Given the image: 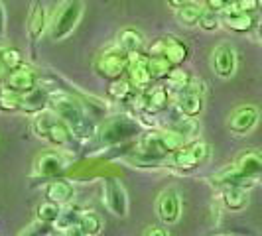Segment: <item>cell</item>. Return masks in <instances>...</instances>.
<instances>
[{"label":"cell","mask_w":262,"mask_h":236,"mask_svg":"<svg viewBox=\"0 0 262 236\" xmlns=\"http://www.w3.org/2000/svg\"><path fill=\"white\" fill-rule=\"evenodd\" d=\"M256 122H258V108L252 105H243L231 112L227 126H229L231 134L245 136L256 126Z\"/></svg>","instance_id":"obj_14"},{"label":"cell","mask_w":262,"mask_h":236,"mask_svg":"<svg viewBox=\"0 0 262 236\" xmlns=\"http://www.w3.org/2000/svg\"><path fill=\"white\" fill-rule=\"evenodd\" d=\"M106 92H108V99H111L113 103H122V105H128V106L134 103V99H136V95H138V91L128 83L126 77L111 81Z\"/></svg>","instance_id":"obj_22"},{"label":"cell","mask_w":262,"mask_h":236,"mask_svg":"<svg viewBox=\"0 0 262 236\" xmlns=\"http://www.w3.org/2000/svg\"><path fill=\"white\" fill-rule=\"evenodd\" d=\"M38 83H39L38 69L32 67L30 63H22L20 67H16V69L6 73L2 87H8L10 91L18 92V95H26L34 87H38Z\"/></svg>","instance_id":"obj_10"},{"label":"cell","mask_w":262,"mask_h":236,"mask_svg":"<svg viewBox=\"0 0 262 236\" xmlns=\"http://www.w3.org/2000/svg\"><path fill=\"white\" fill-rule=\"evenodd\" d=\"M79 226L87 236H99L103 230V219L95 210H83L79 219Z\"/></svg>","instance_id":"obj_31"},{"label":"cell","mask_w":262,"mask_h":236,"mask_svg":"<svg viewBox=\"0 0 262 236\" xmlns=\"http://www.w3.org/2000/svg\"><path fill=\"white\" fill-rule=\"evenodd\" d=\"M53 232H55V228H53V226L39 223V221H34V223L28 224L26 228H24L18 236H52Z\"/></svg>","instance_id":"obj_34"},{"label":"cell","mask_w":262,"mask_h":236,"mask_svg":"<svg viewBox=\"0 0 262 236\" xmlns=\"http://www.w3.org/2000/svg\"><path fill=\"white\" fill-rule=\"evenodd\" d=\"M189 45L178 36H162L152 41V45L148 48V55H162L170 61L173 67H182L189 59Z\"/></svg>","instance_id":"obj_7"},{"label":"cell","mask_w":262,"mask_h":236,"mask_svg":"<svg viewBox=\"0 0 262 236\" xmlns=\"http://www.w3.org/2000/svg\"><path fill=\"white\" fill-rule=\"evenodd\" d=\"M235 168L252 179L262 177V152L260 150H245L235 159Z\"/></svg>","instance_id":"obj_20"},{"label":"cell","mask_w":262,"mask_h":236,"mask_svg":"<svg viewBox=\"0 0 262 236\" xmlns=\"http://www.w3.org/2000/svg\"><path fill=\"white\" fill-rule=\"evenodd\" d=\"M211 156V146L203 140H195V142H187L178 152H173L170 156V168L182 171V173H189V171L197 170L199 166H203Z\"/></svg>","instance_id":"obj_4"},{"label":"cell","mask_w":262,"mask_h":236,"mask_svg":"<svg viewBox=\"0 0 262 236\" xmlns=\"http://www.w3.org/2000/svg\"><path fill=\"white\" fill-rule=\"evenodd\" d=\"M258 36H260V41H262V20H260V24H258Z\"/></svg>","instance_id":"obj_43"},{"label":"cell","mask_w":262,"mask_h":236,"mask_svg":"<svg viewBox=\"0 0 262 236\" xmlns=\"http://www.w3.org/2000/svg\"><path fill=\"white\" fill-rule=\"evenodd\" d=\"M59 213H61V207L57 203L43 199L38 207H36V221L53 226V224L57 223V219H59Z\"/></svg>","instance_id":"obj_30"},{"label":"cell","mask_w":262,"mask_h":236,"mask_svg":"<svg viewBox=\"0 0 262 236\" xmlns=\"http://www.w3.org/2000/svg\"><path fill=\"white\" fill-rule=\"evenodd\" d=\"M75 197V185L71 183L66 177H59V179H53L46 185V199L57 203L59 207H66L73 201Z\"/></svg>","instance_id":"obj_19"},{"label":"cell","mask_w":262,"mask_h":236,"mask_svg":"<svg viewBox=\"0 0 262 236\" xmlns=\"http://www.w3.org/2000/svg\"><path fill=\"white\" fill-rule=\"evenodd\" d=\"M52 236H63V234H61V232H57V230H55V232H53Z\"/></svg>","instance_id":"obj_45"},{"label":"cell","mask_w":262,"mask_h":236,"mask_svg":"<svg viewBox=\"0 0 262 236\" xmlns=\"http://www.w3.org/2000/svg\"><path fill=\"white\" fill-rule=\"evenodd\" d=\"M126 67H128V53L122 52L117 43L101 50L93 59V71L101 79L108 81V83L124 77L126 75Z\"/></svg>","instance_id":"obj_2"},{"label":"cell","mask_w":262,"mask_h":236,"mask_svg":"<svg viewBox=\"0 0 262 236\" xmlns=\"http://www.w3.org/2000/svg\"><path fill=\"white\" fill-rule=\"evenodd\" d=\"M81 213H83V209H81L79 205H73V203L61 207L59 219H57V223L53 224V228H55L57 232H63V230L71 228V226H77L79 219H81Z\"/></svg>","instance_id":"obj_28"},{"label":"cell","mask_w":262,"mask_h":236,"mask_svg":"<svg viewBox=\"0 0 262 236\" xmlns=\"http://www.w3.org/2000/svg\"><path fill=\"white\" fill-rule=\"evenodd\" d=\"M170 128H173V130L178 132V134L185 140V144H187V142H195V140H199L201 124H199V120H197V118L182 116L180 120H176Z\"/></svg>","instance_id":"obj_26"},{"label":"cell","mask_w":262,"mask_h":236,"mask_svg":"<svg viewBox=\"0 0 262 236\" xmlns=\"http://www.w3.org/2000/svg\"><path fill=\"white\" fill-rule=\"evenodd\" d=\"M171 101V92L164 87V83H152L148 89L138 91L130 110L134 114H146V116H158L164 110H168Z\"/></svg>","instance_id":"obj_3"},{"label":"cell","mask_w":262,"mask_h":236,"mask_svg":"<svg viewBox=\"0 0 262 236\" xmlns=\"http://www.w3.org/2000/svg\"><path fill=\"white\" fill-rule=\"evenodd\" d=\"M203 6H205V10H209V12L221 14L229 4H227L225 0H203Z\"/></svg>","instance_id":"obj_37"},{"label":"cell","mask_w":262,"mask_h":236,"mask_svg":"<svg viewBox=\"0 0 262 236\" xmlns=\"http://www.w3.org/2000/svg\"><path fill=\"white\" fill-rule=\"evenodd\" d=\"M203 97H205V83L201 79H191V83L184 91L173 95V101L182 116L197 118L203 110Z\"/></svg>","instance_id":"obj_8"},{"label":"cell","mask_w":262,"mask_h":236,"mask_svg":"<svg viewBox=\"0 0 262 236\" xmlns=\"http://www.w3.org/2000/svg\"><path fill=\"white\" fill-rule=\"evenodd\" d=\"M46 108H50V89L41 87L38 83V87H34L30 92L22 95V106L20 110L28 114V116H36L39 112H43Z\"/></svg>","instance_id":"obj_18"},{"label":"cell","mask_w":262,"mask_h":236,"mask_svg":"<svg viewBox=\"0 0 262 236\" xmlns=\"http://www.w3.org/2000/svg\"><path fill=\"white\" fill-rule=\"evenodd\" d=\"M46 26H48V18H46V8L43 2L36 0L32 4V10L28 16V36L32 39V43H38L41 36L46 34Z\"/></svg>","instance_id":"obj_21"},{"label":"cell","mask_w":262,"mask_h":236,"mask_svg":"<svg viewBox=\"0 0 262 236\" xmlns=\"http://www.w3.org/2000/svg\"><path fill=\"white\" fill-rule=\"evenodd\" d=\"M235 4L241 8V10L252 14L254 18H258V16H260V10H262L260 0H236Z\"/></svg>","instance_id":"obj_36"},{"label":"cell","mask_w":262,"mask_h":236,"mask_svg":"<svg viewBox=\"0 0 262 236\" xmlns=\"http://www.w3.org/2000/svg\"><path fill=\"white\" fill-rule=\"evenodd\" d=\"M191 75L182 69V67H173L170 73H168V77L164 79V87L171 92V95H178V92H182L191 83Z\"/></svg>","instance_id":"obj_27"},{"label":"cell","mask_w":262,"mask_h":236,"mask_svg":"<svg viewBox=\"0 0 262 236\" xmlns=\"http://www.w3.org/2000/svg\"><path fill=\"white\" fill-rule=\"evenodd\" d=\"M103 203L106 210L118 219H124L128 215V193L118 177L103 179Z\"/></svg>","instance_id":"obj_9"},{"label":"cell","mask_w":262,"mask_h":236,"mask_svg":"<svg viewBox=\"0 0 262 236\" xmlns=\"http://www.w3.org/2000/svg\"><path fill=\"white\" fill-rule=\"evenodd\" d=\"M6 34V10H4V6H2V2H0V38Z\"/></svg>","instance_id":"obj_39"},{"label":"cell","mask_w":262,"mask_h":236,"mask_svg":"<svg viewBox=\"0 0 262 236\" xmlns=\"http://www.w3.org/2000/svg\"><path fill=\"white\" fill-rule=\"evenodd\" d=\"M43 140H46L50 146H53V148H59L61 152H67V150H71V152H73L75 148L81 146L77 140H75V136L71 134V130L67 128L59 118H57L52 126H50V130L46 132Z\"/></svg>","instance_id":"obj_17"},{"label":"cell","mask_w":262,"mask_h":236,"mask_svg":"<svg viewBox=\"0 0 262 236\" xmlns=\"http://www.w3.org/2000/svg\"><path fill=\"white\" fill-rule=\"evenodd\" d=\"M156 213L158 219L166 226L176 224L180 221V217H182V195L176 187H168L158 195Z\"/></svg>","instance_id":"obj_11"},{"label":"cell","mask_w":262,"mask_h":236,"mask_svg":"<svg viewBox=\"0 0 262 236\" xmlns=\"http://www.w3.org/2000/svg\"><path fill=\"white\" fill-rule=\"evenodd\" d=\"M209 181L213 187H219L221 191H223V189H229V187L247 189V191H249L250 187L256 185V179H252V177H249V175L241 173V171L235 168V163H231L229 168H225V170L213 173V175L209 177Z\"/></svg>","instance_id":"obj_13"},{"label":"cell","mask_w":262,"mask_h":236,"mask_svg":"<svg viewBox=\"0 0 262 236\" xmlns=\"http://www.w3.org/2000/svg\"><path fill=\"white\" fill-rule=\"evenodd\" d=\"M117 45L122 50V52L128 53V55L142 53V48H144V36H142L136 28H124V30L118 32Z\"/></svg>","instance_id":"obj_23"},{"label":"cell","mask_w":262,"mask_h":236,"mask_svg":"<svg viewBox=\"0 0 262 236\" xmlns=\"http://www.w3.org/2000/svg\"><path fill=\"white\" fill-rule=\"evenodd\" d=\"M61 234H63V236H87L83 230H81V226H79V224H77V226H71V228L63 230Z\"/></svg>","instance_id":"obj_40"},{"label":"cell","mask_w":262,"mask_h":236,"mask_svg":"<svg viewBox=\"0 0 262 236\" xmlns=\"http://www.w3.org/2000/svg\"><path fill=\"white\" fill-rule=\"evenodd\" d=\"M22 106V95L10 91L8 87H0V110L2 112H16Z\"/></svg>","instance_id":"obj_32"},{"label":"cell","mask_w":262,"mask_h":236,"mask_svg":"<svg viewBox=\"0 0 262 236\" xmlns=\"http://www.w3.org/2000/svg\"><path fill=\"white\" fill-rule=\"evenodd\" d=\"M205 12V6L203 4H199V2H189V4H185L184 8H180V10H176V20L182 24V26H197L199 24V20H201V16Z\"/></svg>","instance_id":"obj_25"},{"label":"cell","mask_w":262,"mask_h":236,"mask_svg":"<svg viewBox=\"0 0 262 236\" xmlns=\"http://www.w3.org/2000/svg\"><path fill=\"white\" fill-rule=\"evenodd\" d=\"M225 2H227V4H229V6H231V4H235L236 0H225Z\"/></svg>","instance_id":"obj_44"},{"label":"cell","mask_w":262,"mask_h":236,"mask_svg":"<svg viewBox=\"0 0 262 236\" xmlns=\"http://www.w3.org/2000/svg\"><path fill=\"white\" fill-rule=\"evenodd\" d=\"M219 24H221V14H215V12L205 10L197 26L201 28V30H205V32H215V30L219 28Z\"/></svg>","instance_id":"obj_35"},{"label":"cell","mask_w":262,"mask_h":236,"mask_svg":"<svg viewBox=\"0 0 262 236\" xmlns=\"http://www.w3.org/2000/svg\"><path fill=\"white\" fill-rule=\"evenodd\" d=\"M81 14H83V0H63L57 12L53 14V20L50 24L52 39L55 41L66 39L79 24Z\"/></svg>","instance_id":"obj_5"},{"label":"cell","mask_w":262,"mask_h":236,"mask_svg":"<svg viewBox=\"0 0 262 236\" xmlns=\"http://www.w3.org/2000/svg\"><path fill=\"white\" fill-rule=\"evenodd\" d=\"M144 134V124L138 120L136 114H113V116H106L99 128L97 134L89 142L87 148V154L93 152H101V150H111V148H117L120 144H128L130 140H136Z\"/></svg>","instance_id":"obj_1"},{"label":"cell","mask_w":262,"mask_h":236,"mask_svg":"<svg viewBox=\"0 0 262 236\" xmlns=\"http://www.w3.org/2000/svg\"><path fill=\"white\" fill-rule=\"evenodd\" d=\"M69 168V159L63 152L57 150H43L38 157L34 159V168H32V179H46L53 181L59 179L66 170Z\"/></svg>","instance_id":"obj_6"},{"label":"cell","mask_w":262,"mask_h":236,"mask_svg":"<svg viewBox=\"0 0 262 236\" xmlns=\"http://www.w3.org/2000/svg\"><path fill=\"white\" fill-rule=\"evenodd\" d=\"M173 65L166 57L162 55H148V71H150V77L154 83H164V79L168 77Z\"/></svg>","instance_id":"obj_29"},{"label":"cell","mask_w":262,"mask_h":236,"mask_svg":"<svg viewBox=\"0 0 262 236\" xmlns=\"http://www.w3.org/2000/svg\"><path fill=\"white\" fill-rule=\"evenodd\" d=\"M211 67L217 77H233L236 69V52L229 43H219L211 53Z\"/></svg>","instance_id":"obj_15"},{"label":"cell","mask_w":262,"mask_h":236,"mask_svg":"<svg viewBox=\"0 0 262 236\" xmlns=\"http://www.w3.org/2000/svg\"><path fill=\"white\" fill-rule=\"evenodd\" d=\"M4 77H6V71H4V67L0 65V85H4Z\"/></svg>","instance_id":"obj_42"},{"label":"cell","mask_w":262,"mask_h":236,"mask_svg":"<svg viewBox=\"0 0 262 236\" xmlns=\"http://www.w3.org/2000/svg\"><path fill=\"white\" fill-rule=\"evenodd\" d=\"M221 201H223L227 210H243L249 205V191L247 189H236V187H229L221 191Z\"/></svg>","instance_id":"obj_24"},{"label":"cell","mask_w":262,"mask_h":236,"mask_svg":"<svg viewBox=\"0 0 262 236\" xmlns=\"http://www.w3.org/2000/svg\"><path fill=\"white\" fill-rule=\"evenodd\" d=\"M142 236H170V232H168L164 226H156V224H154V226H148Z\"/></svg>","instance_id":"obj_38"},{"label":"cell","mask_w":262,"mask_h":236,"mask_svg":"<svg viewBox=\"0 0 262 236\" xmlns=\"http://www.w3.org/2000/svg\"><path fill=\"white\" fill-rule=\"evenodd\" d=\"M24 63L22 61V53L14 48H0V65L4 67V71H12L16 67H20Z\"/></svg>","instance_id":"obj_33"},{"label":"cell","mask_w":262,"mask_h":236,"mask_svg":"<svg viewBox=\"0 0 262 236\" xmlns=\"http://www.w3.org/2000/svg\"><path fill=\"white\" fill-rule=\"evenodd\" d=\"M258 18H254L252 14L241 10L236 4H231L227 6L223 12H221V24L225 28H229L231 32H236V34H247L252 28L256 26Z\"/></svg>","instance_id":"obj_16"},{"label":"cell","mask_w":262,"mask_h":236,"mask_svg":"<svg viewBox=\"0 0 262 236\" xmlns=\"http://www.w3.org/2000/svg\"><path fill=\"white\" fill-rule=\"evenodd\" d=\"M132 87L136 91H144L148 89L154 81L150 77V71H148V53H134L128 55V67H126V75Z\"/></svg>","instance_id":"obj_12"},{"label":"cell","mask_w":262,"mask_h":236,"mask_svg":"<svg viewBox=\"0 0 262 236\" xmlns=\"http://www.w3.org/2000/svg\"><path fill=\"white\" fill-rule=\"evenodd\" d=\"M189 2H193V0H168V4H170L171 8H176V10L184 8L185 4H189Z\"/></svg>","instance_id":"obj_41"}]
</instances>
